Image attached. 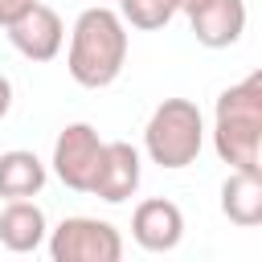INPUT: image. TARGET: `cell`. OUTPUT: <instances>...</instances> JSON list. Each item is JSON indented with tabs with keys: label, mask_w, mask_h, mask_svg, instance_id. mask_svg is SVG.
<instances>
[{
	"label": "cell",
	"mask_w": 262,
	"mask_h": 262,
	"mask_svg": "<svg viewBox=\"0 0 262 262\" xmlns=\"http://www.w3.org/2000/svg\"><path fill=\"white\" fill-rule=\"evenodd\" d=\"M213 151L229 168L262 172V70L225 86L213 106Z\"/></svg>",
	"instance_id": "obj_2"
},
{
	"label": "cell",
	"mask_w": 262,
	"mask_h": 262,
	"mask_svg": "<svg viewBox=\"0 0 262 262\" xmlns=\"http://www.w3.org/2000/svg\"><path fill=\"white\" fill-rule=\"evenodd\" d=\"M53 262H119L123 233L98 217H61L57 229L45 233Z\"/></svg>",
	"instance_id": "obj_4"
},
{
	"label": "cell",
	"mask_w": 262,
	"mask_h": 262,
	"mask_svg": "<svg viewBox=\"0 0 262 262\" xmlns=\"http://www.w3.org/2000/svg\"><path fill=\"white\" fill-rule=\"evenodd\" d=\"M29 4H33V0H0V29H8V25H12Z\"/></svg>",
	"instance_id": "obj_14"
},
{
	"label": "cell",
	"mask_w": 262,
	"mask_h": 262,
	"mask_svg": "<svg viewBox=\"0 0 262 262\" xmlns=\"http://www.w3.org/2000/svg\"><path fill=\"white\" fill-rule=\"evenodd\" d=\"M45 164L25 151V147H12V151H0V196L4 201H20V196H37L45 188Z\"/></svg>",
	"instance_id": "obj_12"
},
{
	"label": "cell",
	"mask_w": 262,
	"mask_h": 262,
	"mask_svg": "<svg viewBox=\"0 0 262 262\" xmlns=\"http://www.w3.org/2000/svg\"><path fill=\"white\" fill-rule=\"evenodd\" d=\"M131 237L139 250L147 254H168L180 246L184 237V213L176 201H164V196H147L135 205L131 213Z\"/></svg>",
	"instance_id": "obj_7"
},
{
	"label": "cell",
	"mask_w": 262,
	"mask_h": 262,
	"mask_svg": "<svg viewBox=\"0 0 262 262\" xmlns=\"http://www.w3.org/2000/svg\"><path fill=\"white\" fill-rule=\"evenodd\" d=\"M188 25L205 49H229L246 33V0H205L188 12Z\"/></svg>",
	"instance_id": "obj_9"
},
{
	"label": "cell",
	"mask_w": 262,
	"mask_h": 262,
	"mask_svg": "<svg viewBox=\"0 0 262 262\" xmlns=\"http://www.w3.org/2000/svg\"><path fill=\"white\" fill-rule=\"evenodd\" d=\"M8 41L20 57L29 61H53L66 45V20L57 16V8L33 0L12 25H8Z\"/></svg>",
	"instance_id": "obj_6"
},
{
	"label": "cell",
	"mask_w": 262,
	"mask_h": 262,
	"mask_svg": "<svg viewBox=\"0 0 262 262\" xmlns=\"http://www.w3.org/2000/svg\"><path fill=\"white\" fill-rule=\"evenodd\" d=\"M127 66V25L115 8L90 4L78 12L70 29V49H66V70L78 86L102 90L111 86Z\"/></svg>",
	"instance_id": "obj_1"
},
{
	"label": "cell",
	"mask_w": 262,
	"mask_h": 262,
	"mask_svg": "<svg viewBox=\"0 0 262 262\" xmlns=\"http://www.w3.org/2000/svg\"><path fill=\"white\" fill-rule=\"evenodd\" d=\"M102 135L90 123H70L61 127V135L53 139V176L70 188V192H90L98 164H102Z\"/></svg>",
	"instance_id": "obj_5"
},
{
	"label": "cell",
	"mask_w": 262,
	"mask_h": 262,
	"mask_svg": "<svg viewBox=\"0 0 262 262\" xmlns=\"http://www.w3.org/2000/svg\"><path fill=\"white\" fill-rule=\"evenodd\" d=\"M139 176H143L139 151L127 139H111V143H102V164H98V176H94L90 192L106 205H123L127 196H135Z\"/></svg>",
	"instance_id": "obj_8"
},
{
	"label": "cell",
	"mask_w": 262,
	"mask_h": 262,
	"mask_svg": "<svg viewBox=\"0 0 262 262\" xmlns=\"http://www.w3.org/2000/svg\"><path fill=\"white\" fill-rule=\"evenodd\" d=\"M221 213L242 229L262 225V172L229 168V176L221 184Z\"/></svg>",
	"instance_id": "obj_11"
},
{
	"label": "cell",
	"mask_w": 262,
	"mask_h": 262,
	"mask_svg": "<svg viewBox=\"0 0 262 262\" xmlns=\"http://www.w3.org/2000/svg\"><path fill=\"white\" fill-rule=\"evenodd\" d=\"M205 147V115L192 98H164L147 127H143V151L151 164L168 168V172H180L188 168Z\"/></svg>",
	"instance_id": "obj_3"
},
{
	"label": "cell",
	"mask_w": 262,
	"mask_h": 262,
	"mask_svg": "<svg viewBox=\"0 0 262 262\" xmlns=\"http://www.w3.org/2000/svg\"><path fill=\"white\" fill-rule=\"evenodd\" d=\"M115 12L123 16V25H131L139 33H156L176 16V0H119Z\"/></svg>",
	"instance_id": "obj_13"
},
{
	"label": "cell",
	"mask_w": 262,
	"mask_h": 262,
	"mask_svg": "<svg viewBox=\"0 0 262 262\" xmlns=\"http://www.w3.org/2000/svg\"><path fill=\"white\" fill-rule=\"evenodd\" d=\"M45 233H49V221L41 213V205L33 196H20V201H8L0 209V246L12 250V254H33L45 246Z\"/></svg>",
	"instance_id": "obj_10"
},
{
	"label": "cell",
	"mask_w": 262,
	"mask_h": 262,
	"mask_svg": "<svg viewBox=\"0 0 262 262\" xmlns=\"http://www.w3.org/2000/svg\"><path fill=\"white\" fill-rule=\"evenodd\" d=\"M201 4H205V0H176V12H184V16H188V12H192V8H201Z\"/></svg>",
	"instance_id": "obj_16"
},
{
	"label": "cell",
	"mask_w": 262,
	"mask_h": 262,
	"mask_svg": "<svg viewBox=\"0 0 262 262\" xmlns=\"http://www.w3.org/2000/svg\"><path fill=\"white\" fill-rule=\"evenodd\" d=\"M8 111H12V82L0 74V119H4Z\"/></svg>",
	"instance_id": "obj_15"
}]
</instances>
